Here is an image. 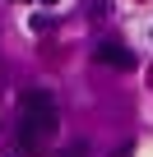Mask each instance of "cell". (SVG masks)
Masks as SVG:
<instances>
[{
    "mask_svg": "<svg viewBox=\"0 0 153 157\" xmlns=\"http://www.w3.org/2000/svg\"><path fill=\"white\" fill-rule=\"evenodd\" d=\"M56 125H60L56 97H51L46 88H28L23 102H19V143H23V152H37V148L56 134Z\"/></svg>",
    "mask_w": 153,
    "mask_h": 157,
    "instance_id": "1",
    "label": "cell"
},
{
    "mask_svg": "<svg viewBox=\"0 0 153 157\" xmlns=\"http://www.w3.org/2000/svg\"><path fill=\"white\" fill-rule=\"evenodd\" d=\"M93 60L98 65H111V69H135V51H125L121 42H98L93 46Z\"/></svg>",
    "mask_w": 153,
    "mask_h": 157,
    "instance_id": "2",
    "label": "cell"
},
{
    "mask_svg": "<svg viewBox=\"0 0 153 157\" xmlns=\"http://www.w3.org/2000/svg\"><path fill=\"white\" fill-rule=\"evenodd\" d=\"M14 5H28V0H14Z\"/></svg>",
    "mask_w": 153,
    "mask_h": 157,
    "instance_id": "3",
    "label": "cell"
},
{
    "mask_svg": "<svg viewBox=\"0 0 153 157\" xmlns=\"http://www.w3.org/2000/svg\"><path fill=\"white\" fill-rule=\"evenodd\" d=\"M46 5H56V0H46Z\"/></svg>",
    "mask_w": 153,
    "mask_h": 157,
    "instance_id": "4",
    "label": "cell"
}]
</instances>
